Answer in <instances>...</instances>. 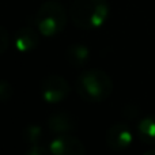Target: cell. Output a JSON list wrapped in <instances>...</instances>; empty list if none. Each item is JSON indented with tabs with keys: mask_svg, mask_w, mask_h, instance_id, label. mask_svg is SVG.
Here are the masks:
<instances>
[{
	"mask_svg": "<svg viewBox=\"0 0 155 155\" xmlns=\"http://www.w3.org/2000/svg\"><path fill=\"white\" fill-rule=\"evenodd\" d=\"M110 5L107 0H74L70 16L78 29L91 30L101 27L107 21Z\"/></svg>",
	"mask_w": 155,
	"mask_h": 155,
	"instance_id": "obj_1",
	"label": "cell"
},
{
	"mask_svg": "<svg viewBox=\"0 0 155 155\" xmlns=\"http://www.w3.org/2000/svg\"><path fill=\"white\" fill-rule=\"evenodd\" d=\"M76 93L87 102H104L113 93L112 78L102 70H86L78 76Z\"/></svg>",
	"mask_w": 155,
	"mask_h": 155,
	"instance_id": "obj_2",
	"label": "cell"
},
{
	"mask_svg": "<svg viewBox=\"0 0 155 155\" xmlns=\"http://www.w3.org/2000/svg\"><path fill=\"white\" fill-rule=\"evenodd\" d=\"M34 23L41 35L54 37L65 29L67 11L60 3L54 2V0L45 2L38 8Z\"/></svg>",
	"mask_w": 155,
	"mask_h": 155,
	"instance_id": "obj_3",
	"label": "cell"
},
{
	"mask_svg": "<svg viewBox=\"0 0 155 155\" xmlns=\"http://www.w3.org/2000/svg\"><path fill=\"white\" fill-rule=\"evenodd\" d=\"M71 87L60 75H49L41 82V97L48 104H60L70 95Z\"/></svg>",
	"mask_w": 155,
	"mask_h": 155,
	"instance_id": "obj_4",
	"label": "cell"
},
{
	"mask_svg": "<svg viewBox=\"0 0 155 155\" xmlns=\"http://www.w3.org/2000/svg\"><path fill=\"white\" fill-rule=\"evenodd\" d=\"M49 153L53 155H83L86 154V147L78 137L71 134L56 135L49 143Z\"/></svg>",
	"mask_w": 155,
	"mask_h": 155,
	"instance_id": "obj_5",
	"label": "cell"
},
{
	"mask_svg": "<svg viewBox=\"0 0 155 155\" xmlns=\"http://www.w3.org/2000/svg\"><path fill=\"white\" fill-rule=\"evenodd\" d=\"M134 142V134L131 128L124 123H117L106 132V144L114 151H121L128 148Z\"/></svg>",
	"mask_w": 155,
	"mask_h": 155,
	"instance_id": "obj_6",
	"label": "cell"
},
{
	"mask_svg": "<svg viewBox=\"0 0 155 155\" xmlns=\"http://www.w3.org/2000/svg\"><path fill=\"white\" fill-rule=\"evenodd\" d=\"M40 31L31 26H22L14 34V46L21 53L34 51L40 42Z\"/></svg>",
	"mask_w": 155,
	"mask_h": 155,
	"instance_id": "obj_7",
	"label": "cell"
},
{
	"mask_svg": "<svg viewBox=\"0 0 155 155\" xmlns=\"http://www.w3.org/2000/svg\"><path fill=\"white\" fill-rule=\"evenodd\" d=\"M48 129L54 135L72 134L76 129V123L74 117L68 113H56L52 114L46 121Z\"/></svg>",
	"mask_w": 155,
	"mask_h": 155,
	"instance_id": "obj_8",
	"label": "cell"
},
{
	"mask_svg": "<svg viewBox=\"0 0 155 155\" xmlns=\"http://www.w3.org/2000/svg\"><path fill=\"white\" fill-rule=\"evenodd\" d=\"M65 59L71 65L83 67L90 60V51L84 44H72L65 52Z\"/></svg>",
	"mask_w": 155,
	"mask_h": 155,
	"instance_id": "obj_9",
	"label": "cell"
},
{
	"mask_svg": "<svg viewBox=\"0 0 155 155\" xmlns=\"http://www.w3.org/2000/svg\"><path fill=\"white\" fill-rule=\"evenodd\" d=\"M137 135L140 140L148 146H155V114L147 116L137 124Z\"/></svg>",
	"mask_w": 155,
	"mask_h": 155,
	"instance_id": "obj_10",
	"label": "cell"
},
{
	"mask_svg": "<svg viewBox=\"0 0 155 155\" xmlns=\"http://www.w3.org/2000/svg\"><path fill=\"white\" fill-rule=\"evenodd\" d=\"M23 140L27 143V146L37 144V143H42L44 131L42 127L38 124H30L23 129Z\"/></svg>",
	"mask_w": 155,
	"mask_h": 155,
	"instance_id": "obj_11",
	"label": "cell"
},
{
	"mask_svg": "<svg viewBox=\"0 0 155 155\" xmlns=\"http://www.w3.org/2000/svg\"><path fill=\"white\" fill-rule=\"evenodd\" d=\"M14 95V87L7 80H0V102H8Z\"/></svg>",
	"mask_w": 155,
	"mask_h": 155,
	"instance_id": "obj_12",
	"label": "cell"
},
{
	"mask_svg": "<svg viewBox=\"0 0 155 155\" xmlns=\"http://www.w3.org/2000/svg\"><path fill=\"white\" fill-rule=\"evenodd\" d=\"M48 153H49V147H45L42 143L31 144L26 150V155H46Z\"/></svg>",
	"mask_w": 155,
	"mask_h": 155,
	"instance_id": "obj_13",
	"label": "cell"
},
{
	"mask_svg": "<svg viewBox=\"0 0 155 155\" xmlns=\"http://www.w3.org/2000/svg\"><path fill=\"white\" fill-rule=\"evenodd\" d=\"M8 41H10V37H8L7 30L3 26H0V54H3L8 48Z\"/></svg>",
	"mask_w": 155,
	"mask_h": 155,
	"instance_id": "obj_14",
	"label": "cell"
},
{
	"mask_svg": "<svg viewBox=\"0 0 155 155\" xmlns=\"http://www.w3.org/2000/svg\"><path fill=\"white\" fill-rule=\"evenodd\" d=\"M144 155H155V150H153V151H147V153H144Z\"/></svg>",
	"mask_w": 155,
	"mask_h": 155,
	"instance_id": "obj_15",
	"label": "cell"
}]
</instances>
